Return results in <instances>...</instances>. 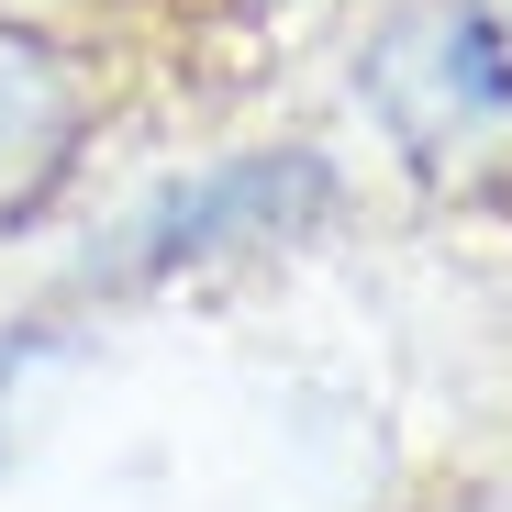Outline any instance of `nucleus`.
Instances as JSON below:
<instances>
[{
  "mask_svg": "<svg viewBox=\"0 0 512 512\" xmlns=\"http://www.w3.org/2000/svg\"><path fill=\"white\" fill-rule=\"evenodd\" d=\"M101 145V67L56 23L0 12V245L34 234Z\"/></svg>",
  "mask_w": 512,
  "mask_h": 512,
  "instance_id": "obj_3",
  "label": "nucleus"
},
{
  "mask_svg": "<svg viewBox=\"0 0 512 512\" xmlns=\"http://www.w3.org/2000/svg\"><path fill=\"white\" fill-rule=\"evenodd\" d=\"M45 346H56V323H0V423L23 412V379L45 368Z\"/></svg>",
  "mask_w": 512,
  "mask_h": 512,
  "instance_id": "obj_4",
  "label": "nucleus"
},
{
  "mask_svg": "<svg viewBox=\"0 0 512 512\" xmlns=\"http://www.w3.org/2000/svg\"><path fill=\"white\" fill-rule=\"evenodd\" d=\"M346 212V167L323 145H234L201 156L190 179H156L90 256V290H179V279H223L256 256L312 245Z\"/></svg>",
  "mask_w": 512,
  "mask_h": 512,
  "instance_id": "obj_2",
  "label": "nucleus"
},
{
  "mask_svg": "<svg viewBox=\"0 0 512 512\" xmlns=\"http://www.w3.org/2000/svg\"><path fill=\"white\" fill-rule=\"evenodd\" d=\"M357 112L401 179L446 201L512 190V0H390L357 56Z\"/></svg>",
  "mask_w": 512,
  "mask_h": 512,
  "instance_id": "obj_1",
  "label": "nucleus"
}]
</instances>
